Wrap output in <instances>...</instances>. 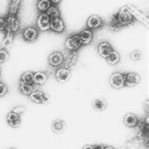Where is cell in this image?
Masks as SVG:
<instances>
[{
    "label": "cell",
    "mask_w": 149,
    "mask_h": 149,
    "mask_svg": "<svg viewBox=\"0 0 149 149\" xmlns=\"http://www.w3.org/2000/svg\"><path fill=\"white\" fill-rule=\"evenodd\" d=\"M116 17L121 26H125L130 25L133 22V20H134V18H133V16L130 14V13L125 10V8L120 10L118 13H117Z\"/></svg>",
    "instance_id": "cell-1"
},
{
    "label": "cell",
    "mask_w": 149,
    "mask_h": 149,
    "mask_svg": "<svg viewBox=\"0 0 149 149\" xmlns=\"http://www.w3.org/2000/svg\"><path fill=\"white\" fill-rule=\"evenodd\" d=\"M125 8V10L130 13V14L133 16V18H136L137 20L143 25H146V26L148 25V17L143 13V11H141L140 10H138L137 8H135L132 5H127Z\"/></svg>",
    "instance_id": "cell-2"
},
{
    "label": "cell",
    "mask_w": 149,
    "mask_h": 149,
    "mask_svg": "<svg viewBox=\"0 0 149 149\" xmlns=\"http://www.w3.org/2000/svg\"><path fill=\"white\" fill-rule=\"evenodd\" d=\"M125 74L122 73H113L109 77V84L114 89H122L125 86Z\"/></svg>",
    "instance_id": "cell-3"
},
{
    "label": "cell",
    "mask_w": 149,
    "mask_h": 149,
    "mask_svg": "<svg viewBox=\"0 0 149 149\" xmlns=\"http://www.w3.org/2000/svg\"><path fill=\"white\" fill-rule=\"evenodd\" d=\"M65 47L70 51H77L78 48L82 45L80 39L78 34H74L67 38V40L65 41Z\"/></svg>",
    "instance_id": "cell-4"
},
{
    "label": "cell",
    "mask_w": 149,
    "mask_h": 149,
    "mask_svg": "<svg viewBox=\"0 0 149 149\" xmlns=\"http://www.w3.org/2000/svg\"><path fill=\"white\" fill-rule=\"evenodd\" d=\"M29 99L36 104H45L49 100V96L44 92L39 91V90H34L29 95Z\"/></svg>",
    "instance_id": "cell-5"
},
{
    "label": "cell",
    "mask_w": 149,
    "mask_h": 149,
    "mask_svg": "<svg viewBox=\"0 0 149 149\" xmlns=\"http://www.w3.org/2000/svg\"><path fill=\"white\" fill-rule=\"evenodd\" d=\"M64 61V57L63 55L61 54V52H52L49 56H48V63L50 66L52 67H58V66H61Z\"/></svg>",
    "instance_id": "cell-6"
},
{
    "label": "cell",
    "mask_w": 149,
    "mask_h": 149,
    "mask_svg": "<svg viewBox=\"0 0 149 149\" xmlns=\"http://www.w3.org/2000/svg\"><path fill=\"white\" fill-rule=\"evenodd\" d=\"M37 26L41 31L50 29V18L45 13H42L37 18Z\"/></svg>",
    "instance_id": "cell-7"
},
{
    "label": "cell",
    "mask_w": 149,
    "mask_h": 149,
    "mask_svg": "<svg viewBox=\"0 0 149 149\" xmlns=\"http://www.w3.org/2000/svg\"><path fill=\"white\" fill-rule=\"evenodd\" d=\"M7 122L9 124V125L13 128H18L21 125V115L17 114L14 111H10L7 114Z\"/></svg>",
    "instance_id": "cell-8"
},
{
    "label": "cell",
    "mask_w": 149,
    "mask_h": 149,
    "mask_svg": "<svg viewBox=\"0 0 149 149\" xmlns=\"http://www.w3.org/2000/svg\"><path fill=\"white\" fill-rule=\"evenodd\" d=\"M141 77L137 73H128L125 74V86L127 87H134L140 83Z\"/></svg>",
    "instance_id": "cell-9"
},
{
    "label": "cell",
    "mask_w": 149,
    "mask_h": 149,
    "mask_svg": "<svg viewBox=\"0 0 149 149\" xmlns=\"http://www.w3.org/2000/svg\"><path fill=\"white\" fill-rule=\"evenodd\" d=\"M56 79L61 82V83H65V82L69 81L70 77H71V71L68 68H60L57 70L56 74H55Z\"/></svg>",
    "instance_id": "cell-10"
},
{
    "label": "cell",
    "mask_w": 149,
    "mask_h": 149,
    "mask_svg": "<svg viewBox=\"0 0 149 149\" xmlns=\"http://www.w3.org/2000/svg\"><path fill=\"white\" fill-rule=\"evenodd\" d=\"M23 37L26 42H32L38 37V29L33 26H27L23 30Z\"/></svg>",
    "instance_id": "cell-11"
},
{
    "label": "cell",
    "mask_w": 149,
    "mask_h": 149,
    "mask_svg": "<svg viewBox=\"0 0 149 149\" xmlns=\"http://www.w3.org/2000/svg\"><path fill=\"white\" fill-rule=\"evenodd\" d=\"M65 29V25L63 20L58 17V18H52L50 19V29L55 31L57 33H61Z\"/></svg>",
    "instance_id": "cell-12"
},
{
    "label": "cell",
    "mask_w": 149,
    "mask_h": 149,
    "mask_svg": "<svg viewBox=\"0 0 149 149\" xmlns=\"http://www.w3.org/2000/svg\"><path fill=\"white\" fill-rule=\"evenodd\" d=\"M103 26V20L99 17L98 15H92L87 20V27L89 29L93 30L97 29Z\"/></svg>",
    "instance_id": "cell-13"
},
{
    "label": "cell",
    "mask_w": 149,
    "mask_h": 149,
    "mask_svg": "<svg viewBox=\"0 0 149 149\" xmlns=\"http://www.w3.org/2000/svg\"><path fill=\"white\" fill-rule=\"evenodd\" d=\"M6 22H7V26L13 32H17L19 29H20V22H19L16 15L9 14V16L6 19Z\"/></svg>",
    "instance_id": "cell-14"
},
{
    "label": "cell",
    "mask_w": 149,
    "mask_h": 149,
    "mask_svg": "<svg viewBox=\"0 0 149 149\" xmlns=\"http://www.w3.org/2000/svg\"><path fill=\"white\" fill-rule=\"evenodd\" d=\"M65 127H66V123L62 119H56L51 124V130L54 133H56V134L62 133L65 130Z\"/></svg>",
    "instance_id": "cell-15"
},
{
    "label": "cell",
    "mask_w": 149,
    "mask_h": 149,
    "mask_svg": "<svg viewBox=\"0 0 149 149\" xmlns=\"http://www.w3.org/2000/svg\"><path fill=\"white\" fill-rule=\"evenodd\" d=\"M112 50L113 49H112L111 45L108 42H102L98 45V53L100 56L104 58H107Z\"/></svg>",
    "instance_id": "cell-16"
},
{
    "label": "cell",
    "mask_w": 149,
    "mask_h": 149,
    "mask_svg": "<svg viewBox=\"0 0 149 149\" xmlns=\"http://www.w3.org/2000/svg\"><path fill=\"white\" fill-rule=\"evenodd\" d=\"M80 39V42L82 45H87L91 44V42L93 41V30L91 29H84L83 31L78 34Z\"/></svg>",
    "instance_id": "cell-17"
},
{
    "label": "cell",
    "mask_w": 149,
    "mask_h": 149,
    "mask_svg": "<svg viewBox=\"0 0 149 149\" xmlns=\"http://www.w3.org/2000/svg\"><path fill=\"white\" fill-rule=\"evenodd\" d=\"M6 36L5 38H4V40L2 42L1 44V48H4V49H7L9 48L10 46L11 45V44H13V38H14V32H13V31L10 30V29H9V27H6Z\"/></svg>",
    "instance_id": "cell-18"
},
{
    "label": "cell",
    "mask_w": 149,
    "mask_h": 149,
    "mask_svg": "<svg viewBox=\"0 0 149 149\" xmlns=\"http://www.w3.org/2000/svg\"><path fill=\"white\" fill-rule=\"evenodd\" d=\"M93 109L96 111H103L107 109V101L102 97L99 98H95L93 101Z\"/></svg>",
    "instance_id": "cell-19"
},
{
    "label": "cell",
    "mask_w": 149,
    "mask_h": 149,
    "mask_svg": "<svg viewBox=\"0 0 149 149\" xmlns=\"http://www.w3.org/2000/svg\"><path fill=\"white\" fill-rule=\"evenodd\" d=\"M124 124L128 127H135L138 124V117L133 113H127L124 117Z\"/></svg>",
    "instance_id": "cell-20"
},
{
    "label": "cell",
    "mask_w": 149,
    "mask_h": 149,
    "mask_svg": "<svg viewBox=\"0 0 149 149\" xmlns=\"http://www.w3.org/2000/svg\"><path fill=\"white\" fill-rule=\"evenodd\" d=\"M107 25L109 26V29L112 31H118L121 29V25L119 24L118 20H117L116 14H112L111 17L109 18V20L107 22Z\"/></svg>",
    "instance_id": "cell-21"
},
{
    "label": "cell",
    "mask_w": 149,
    "mask_h": 149,
    "mask_svg": "<svg viewBox=\"0 0 149 149\" xmlns=\"http://www.w3.org/2000/svg\"><path fill=\"white\" fill-rule=\"evenodd\" d=\"M47 80V74L45 72H35L33 76V81L37 85H44Z\"/></svg>",
    "instance_id": "cell-22"
},
{
    "label": "cell",
    "mask_w": 149,
    "mask_h": 149,
    "mask_svg": "<svg viewBox=\"0 0 149 149\" xmlns=\"http://www.w3.org/2000/svg\"><path fill=\"white\" fill-rule=\"evenodd\" d=\"M19 89H20V91L23 95H25L26 96H29L30 93L35 90L33 84H27L21 80H20V84H19Z\"/></svg>",
    "instance_id": "cell-23"
},
{
    "label": "cell",
    "mask_w": 149,
    "mask_h": 149,
    "mask_svg": "<svg viewBox=\"0 0 149 149\" xmlns=\"http://www.w3.org/2000/svg\"><path fill=\"white\" fill-rule=\"evenodd\" d=\"M107 58V61L109 64L111 65H116L118 62L120 61V55L119 53L115 50H112L111 53H109V56L106 58Z\"/></svg>",
    "instance_id": "cell-24"
},
{
    "label": "cell",
    "mask_w": 149,
    "mask_h": 149,
    "mask_svg": "<svg viewBox=\"0 0 149 149\" xmlns=\"http://www.w3.org/2000/svg\"><path fill=\"white\" fill-rule=\"evenodd\" d=\"M51 7L50 0H39L37 3V9L41 13H46L49 8Z\"/></svg>",
    "instance_id": "cell-25"
},
{
    "label": "cell",
    "mask_w": 149,
    "mask_h": 149,
    "mask_svg": "<svg viewBox=\"0 0 149 149\" xmlns=\"http://www.w3.org/2000/svg\"><path fill=\"white\" fill-rule=\"evenodd\" d=\"M45 13L48 15L50 19L61 17V11H60V10H58V8L55 7V6H51L49 9L46 10Z\"/></svg>",
    "instance_id": "cell-26"
},
{
    "label": "cell",
    "mask_w": 149,
    "mask_h": 149,
    "mask_svg": "<svg viewBox=\"0 0 149 149\" xmlns=\"http://www.w3.org/2000/svg\"><path fill=\"white\" fill-rule=\"evenodd\" d=\"M33 76H34V73L31 72V71H26L21 76V81L25 82V83L27 84H33L34 81H33Z\"/></svg>",
    "instance_id": "cell-27"
},
{
    "label": "cell",
    "mask_w": 149,
    "mask_h": 149,
    "mask_svg": "<svg viewBox=\"0 0 149 149\" xmlns=\"http://www.w3.org/2000/svg\"><path fill=\"white\" fill-rule=\"evenodd\" d=\"M10 58V54L7 51V49L0 48V64L6 62Z\"/></svg>",
    "instance_id": "cell-28"
},
{
    "label": "cell",
    "mask_w": 149,
    "mask_h": 149,
    "mask_svg": "<svg viewBox=\"0 0 149 149\" xmlns=\"http://www.w3.org/2000/svg\"><path fill=\"white\" fill-rule=\"evenodd\" d=\"M19 4H20V0H13V3H11L10 9V14H13V15L16 14Z\"/></svg>",
    "instance_id": "cell-29"
},
{
    "label": "cell",
    "mask_w": 149,
    "mask_h": 149,
    "mask_svg": "<svg viewBox=\"0 0 149 149\" xmlns=\"http://www.w3.org/2000/svg\"><path fill=\"white\" fill-rule=\"evenodd\" d=\"M130 58L133 61H139L141 58H142V51L140 50H134L132 51L130 54Z\"/></svg>",
    "instance_id": "cell-30"
},
{
    "label": "cell",
    "mask_w": 149,
    "mask_h": 149,
    "mask_svg": "<svg viewBox=\"0 0 149 149\" xmlns=\"http://www.w3.org/2000/svg\"><path fill=\"white\" fill-rule=\"evenodd\" d=\"M8 91H9L8 86L4 83V82H0V97L5 96L7 95Z\"/></svg>",
    "instance_id": "cell-31"
},
{
    "label": "cell",
    "mask_w": 149,
    "mask_h": 149,
    "mask_svg": "<svg viewBox=\"0 0 149 149\" xmlns=\"http://www.w3.org/2000/svg\"><path fill=\"white\" fill-rule=\"evenodd\" d=\"M13 111H14L15 113H17L19 115H22V113L25 111V108L23 107V106H18V107L14 108L13 109Z\"/></svg>",
    "instance_id": "cell-32"
},
{
    "label": "cell",
    "mask_w": 149,
    "mask_h": 149,
    "mask_svg": "<svg viewBox=\"0 0 149 149\" xmlns=\"http://www.w3.org/2000/svg\"><path fill=\"white\" fill-rule=\"evenodd\" d=\"M6 27H7L6 19L0 17V31H3L4 29H6Z\"/></svg>",
    "instance_id": "cell-33"
},
{
    "label": "cell",
    "mask_w": 149,
    "mask_h": 149,
    "mask_svg": "<svg viewBox=\"0 0 149 149\" xmlns=\"http://www.w3.org/2000/svg\"><path fill=\"white\" fill-rule=\"evenodd\" d=\"M93 149H104V146H102V144H93Z\"/></svg>",
    "instance_id": "cell-34"
},
{
    "label": "cell",
    "mask_w": 149,
    "mask_h": 149,
    "mask_svg": "<svg viewBox=\"0 0 149 149\" xmlns=\"http://www.w3.org/2000/svg\"><path fill=\"white\" fill-rule=\"evenodd\" d=\"M61 0H50L51 4H54V5H57V4L61 3Z\"/></svg>",
    "instance_id": "cell-35"
},
{
    "label": "cell",
    "mask_w": 149,
    "mask_h": 149,
    "mask_svg": "<svg viewBox=\"0 0 149 149\" xmlns=\"http://www.w3.org/2000/svg\"><path fill=\"white\" fill-rule=\"evenodd\" d=\"M82 149H93V146H91V144H87V146H85Z\"/></svg>",
    "instance_id": "cell-36"
},
{
    "label": "cell",
    "mask_w": 149,
    "mask_h": 149,
    "mask_svg": "<svg viewBox=\"0 0 149 149\" xmlns=\"http://www.w3.org/2000/svg\"><path fill=\"white\" fill-rule=\"evenodd\" d=\"M104 149H115L114 147H112V146H104Z\"/></svg>",
    "instance_id": "cell-37"
},
{
    "label": "cell",
    "mask_w": 149,
    "mask_h": 149,
    "mask_svg": "<svg viewBox=\"0 0 149 149\" xmlns=\"http://www.w3.org/2000/svg\"><path fill=\"white\" fill-rule=\"evenodd\" d=\"M7 149H17V148H15V147H9V148H7Z\"/></svg>",
    "instance_id": "cell-38"
},
{
    "label": "cell",
    "mask_w": 149,
    "mask_h": 149,
    "mask_svg": "<svg viewBox=\"0 0 149 149\" xmlns=\"http://www.w3.org/2000/svg\"><path fill=\"white\" fill-rule=\"evenodd\" d=\"M0 76H1V70H0Z\"/></svg>",
    "instance_id": "cell-39"
}]
</instances>
